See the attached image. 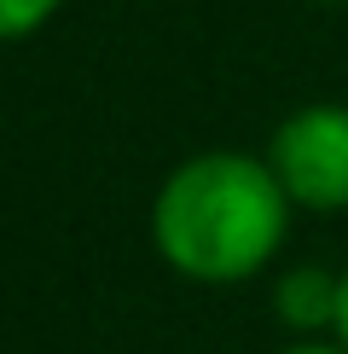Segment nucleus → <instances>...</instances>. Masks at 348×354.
Returning a JSON list of instances; mask_svg holds the SVG:
<instances>
[{
	"instance_id": "nucleus-1",
	"label": "nucleus",
	"mask_w": 348,
	"mask_h": 354,
	"mask_svg": "<svg viewBox=\"0 0 348 354\" xmlns=\"http://www.w3.org/2000/svg\"><path fill=\"white\" fill-rule=\"evenodd\" d=\"M290 192L267 157L197 151L151 198V244L192 285H244L267 273L290 232Z\"/></svg>"
},
{
	"instance_id": "nucleus-2",
	"label": "nucleus",
	"mask_w": 348,
	"mask_h": 354,
	"mask_svg": "<svg viewBox=\"0 0 348 354\" xmlns=\"http://www.w3.org/2000/svg\"><path fill=\"white\" fill-rule=\"evenodd\" d=\"M267 163L296 209L342 215L348 209V105L319 99V105L290 111L267 140Z\"/></svg>"
},
{
	"instance_id": "nucleus-3",
	"label": "nucleus",
	"mask_w": 348,
	"mask_h": 354,
	"mask_svg": "<svg viewBox=\"0 0 348 354\" xmlns=\"http://www.w3.org/2000/svg\"><path fill=\"white\" fill-rule=\"evenodd\" d=\"M337 297H342V268L331 273V268H313V261H296L273 279V314L296 337L337 331Z\"/></svg>"
},
{
	"instance_id": "nucleus-4",
	"label": "nucleus",
	"mask_w": 348,
	"mask_h": 354,
	"mask_svg": "<svg viewBox=\"0 0 348 354\" xmlns=\"http://www.w3.org/2000/svg\"><path fill=\"white\" fill-rule=\"evenodd\" d=\"M58 6H64V0H0V35H6V41L35 35Z\"/></svg>"
},
{
	"instance_id": "nucleus-5",
	"label": "nucleus",
	"mask_w": 348,
	"mask_h": 354,
	"mask_svg": "<svg viewBox=\"0 0 348 354\" xmlns=\"http://www.w3.org/2000/svg\"><path fill=\"white\" fill-rule=\"evenodd\" d=\"M279 354H348V343L342 337H296V343L279 348Z\"/></svg>"
},
{
	"instance_id": "nucleus-6",
	"label": "nucleus",
	"mask_w": 348,
	"mask_h": 354,
	"mask_svg": "<svg viewBox=\"0 0 348 354\" xmlns=\"http://www.w3.org/2000/svg\"><path fill=\"white\" fill-rule=\"evenodd\" d=\"M331 337H342V343H348V268H342V297H337V331H331Z\"/></svg>"
},
{
	"instance_id": "nucleus-7",
	"label": "nucleus",
	"mask_w": 348,
	"mask_h": 354,
	"mask_svg": "<svg viewBox=\"0 0 348 354\" xmlns=\"http://www.w3.org/2000/svg\"><path fill=\"white\" fill-rule=\"evenodd\" d=\"M325 6H337V0H325Z\"/></svg>"
}]
</instances>
